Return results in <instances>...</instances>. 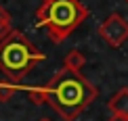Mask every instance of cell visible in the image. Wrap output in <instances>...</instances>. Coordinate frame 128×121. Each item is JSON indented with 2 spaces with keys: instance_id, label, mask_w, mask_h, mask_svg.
<instances>
[{
  "instance_id": "obj_1",
  "label": "cell",
  "mask_w": 128,
  "mask_h": 121,
  "mask_svg": "<svg viewBox=\"0 0 128 121\" xmlns=\"http://www.w3.org/2000/svg\"><path fill=\"white\" fill-rule=\"evenodd\" d=\"M99 96V88L92 86L80 71L63 67L46 83V102L59 113L63 121H76L80 113Z\"/></svg>"
},
{
  "instance_id": "obj_2",
  "label": "cell",
  "mask_w": 128,
  "mask_h": 121,
  "mask_svg": "<svg viewBox=\"0 0 128 121\" xmlns=\"http://www.w3.org/2000/svg\"><path fill=\"white\" fill-rule=\"evenodd\" d=\"M90 17L80 0H46L36 8V25L46 27L50 42L61 44Z\"/></svg>"
},
{
  "instance_id": "obj_3",
  "label": "cell",
  "mask_w": 128,
  "mask_h": 121,
  "mask_svg": "<svg viewBox=\"0 0 128 121\" xmlns=\"http://www.w3.org/2000/svg\"><path fill=\"white\" fill-rule=\"evenodd\" d=\"M42 61H44V54L21 31L13 29L6 38L0 40V71L10 81L19 83Z\"/></svg>"
},
{
  "instance_id": "obj_4",
  "label": "cell",
  "mask_w": 128,
  "mask_h": 121,
  "mask_svg": "<svg viewBox=\"0 0 128 121\" xmlns=\"http://www.w3.org/2000/svg\"><path fill=\"white\" fill-rule=\"evenodd\" d=\"M99 36L103 38L111 48H120L128 40V21L120 13H111L99 25Z\"/></svg>"
},
{
  "instance_id": "obj_5",
  "label": "cell",
  "mask_w": 128,
  "mask_h": 121,
  "mask_svg": "<svg viewBox=\"0 0 128 121\" xmlns=\"http://www.w3.org/2000/svg\"><path fill=\"white\" fill-rule=\"evenodd\" d=\"M107 109L111 111V115L128 117V86L120 88V90L109 98V100H107Z\"/></svg>"
},
{
  "instance_id": "obj_6",
  "label": "cell",
  "mask_w": 128,
  "mask_h": 121,
  "mask_svg": "<svg viewBox=\"0 0 128 121\" xmlns=\"http://www.w3.org/2000/svg\"><path fill=\"white\" fill-rule=\"evenodd\" d=\"M84 65H86V56H84V52H80L78 48H72L65 56H63V67H67V69L80 71Z\"/></svg>"
},
{
  "instance_id": "obj_7",
  "label": "cell",
  "mask_w": 128,
  "mask_h": 121,
  "mask_svg": "<svg viewBox=\"0 0 128 121\" xmlns=\"http://www.w3.org/2000/svg\"><path fill=\"white\" fill-rule=\"evenodd\" d=\"M25 96L32 104L40 107L46 102V86H28L25 88Z\"/></svg>"
},
{
  "instance_id": "obj_8",
  "label": "cell",
  "mask_w": 128,
  "mask_h": 121,
  "mask_svg": "<svg viewBox=\"0 0 128 121\" xmlns=\"http://www.w3.org/2000/svg\"><path fill=\"white\" fill-rule=\"evenodd\" d=\"M19 92V83L17 81H0V102H8L15 94Z\"/></svg>"
},
{
  "instance_id": "obj_9",
  "label": "cell",
  "mask_w": 128,
  "mask_h": 121,
  "mask_svg": "<svg viewBox=\"0 0 128 121\" xmlns=\"http://www.w3.org/2000/svg\"><path fill=\"white\" fill-rule=\"evenodd\" d=\"M10 31H13V19H10V13L0 4V40L6 38Z\"/></svg>"
},
{
  "instance_id": "obj_10",
  "label": "cell",
  "mask_w": 128,
  "mask_h": 121,
  "mask_svg": "<svg viewBox=\"0 0 128 121\" xmlns=\"http://www.w3.org/2000/svg\"><path fill=\"white\" fill-rule=\"evenodd\" d=\"M107 121H128V117H122V115H111Z\"/></svg>"
},
{
  "instance_id": "obj_11",
  "label": "cell",
  "mask_w": 128,
  "mask_h": 121,
  "mask_svg": "<svg viewBox=\"0 0 128 121\" xmlns=\"http://www.w3.org/2000/svg\"><path fill=\"white\" fill-rule=\"evenodd\" d=\"M38 121H52V119H48V117H42V119H38Z\"/></svg>"
},
{
  "instance_id": "obj_12",
  "label": "cell",
  "mask_w": 128,
  "mask_h": 121,
  "mask_svg": "<svg viewBox=\"0 0 128 121\" xmlns=\"http://www.w3.org/2000/svg\"><path fill=\"white\" fill-rule=\"evenodd\" d=\"M42 2H46V0H42Z\"/></svg>"
},
{
  "instance_id": "obj_13",
  "label": "cell",
  "mask_w": 128,
  "mask_h": 121,
  "mask_svg": "<svg viewBox=\"0 0 128 121\" xmlns=\"http://www.w3.org/2000/svg\"><path fill=\"white\" fill-rule=\"evenodd\" d=\"M124 2H128V0H124Z\"/></svg>"
}]
</instances>
